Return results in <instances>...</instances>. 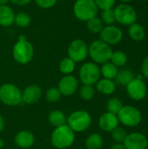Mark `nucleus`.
Instances as JSON below:
<instances>
[{
	"label": "nucleus",
	"mask_w": 148,
	"mask_h": 149,
	"mask_svg": "<svg viewBox=\"0 0 148 149\" xmlns=\"http://www.w3.org/2000/svg\"><path fill=\"white\" fill-rule=\"evenodd\" d=\"M12 56L15 61L20 65L29 64L34 56V48L24 36H20L13 45Z\"/></svg>",
	"instance_id": "1"
},
{
	"label": "nucleus",
	"mask_w": 148,
	"mask_h": 149,
	"mask_svg": "<svg viewBox=\"0 0 148 149\" xmlns=\"http://www.w3.org/2000/svg\"><path fill=\"white\" fill-rule=\"evenodd\" d=\"M75 141V133L65 124L55 127L51 135V145L57 149H67Z\"/></svg>",
	"instance_id": "2"
},
{
	"label": "nucleus",
	"mask_w": 148,
	"mask_h": 149,
	"mask_svg": "<svg viewBox=\"0 0 148 149\" xmlns=\"http://www.w3.org/2000/svg\"><path fill=\"white\" fill-rule=\"evenodd\" d=\"M113 52L111 45L100 39L94 40L88 46V56L97 65H103L109 62Z\"/></svg>",
	"instance_id": "3"
},
{
	"label": "nucleus",
	"mask_w": 148,
	"mask_h": 149,
	"mask_svg": "<svg viewBox=\"0 0 148 149\" xmlns=\"http://www.w3.org/2000/svg\"><path fill=\"white\" fill-rule=\"evenodd\" d=\"M92 120V116L87 111L77 110L68 116L66 125L74 133H82L90 127Z\"/></svg>",
	"instance_id": "4"
},
{
	"label": "nucleus",
	"mask_w": 148,
	"mask_h": 149,
	"mask_svg": "<svg viewBox=\"0 0 148 149\" xmlns=\"http://www.w3.org/2000/svg\"><path fill=\"white\" fill-rule=\"evenodd\" d=\"M99 9L94 0H77L73 5V13L81 22H87L96 17Z\"/></svg>",
	"instance_id": "5"
},
{
	"label": "nucleus",
	"mask_w": 148,
	"mask_h": 149,
	"mask_svg": "<svg viewBox=\"0 0 148 149\" xmlns=\"http://www.w3.org/2000/svg\"><path fill=\"white\" fill-rule=\"evenodd\" d=\"M0 101L9 107L19 106L22 101V91L11 83H5L0 86Z\"/></svg>",
	"instance_id": "6"
},
{
	"label": "nucleus",
	"mask_w": 148,
	"mask_h": 149,
	"mask_svg": "<svg viewBox=\"0 0 148 149\" xmlns=\"http://www.w3.org/2000/svg\"><path fill=\"white\" fill-rule=\"evenodd\" d=\"M120 123L127 127H135L141 123V112L133 106H123L120 111L117 113Z\"/></svg>",
	"instance_id": "7"
},
{
	"label": "nucleus",
	"mask_w": 148,
	"mask_h": 149,
	"mask_svg": "<svg viewBox=\"0 0 148 149\" xmlns=\"http://www.w3.org/2000/svg\"><path fill=\"white\" fill-rule=\"evenodd\" d=\"M79 79L83 85L94 86L100 79V67L94 62H86L79 69Z\"/></svg>",
	"instance_id": "8"
},
{
	"label": "nucleus",
	"mask_w": 148,
	"mask_h": 149,
	"mask_svg": "<svg viewBox=\"0 0 148 149\" xmlns=\"http://www.w3.org/2000/svg\"><path fill=\"white\" fill-rule=\"evenodd\" d=\"M116 22L122 25L129 26L137 20V11L135 9L127 3H121L113 9Z\"/></svg>",
	"instance_id": "9"
},
{
	"label": "nucleus",
	"mask_w": 148,
	"mask_h": 149,
	"mask_svg": "<svg viewBox=\"0 0 148 149\" xmlns=\"http://www.w3.org/2000/svg\"><path fill=\"white\" fill-rule=\"evenodd\" d=\"M68 58L72 59L75 63L83 62L88 57V45L79 38L72 40L67 48Z\"/></svg>",
	"instance_id": "10"
},
{
	"label": "nucleus",
	"mask_w": 148,
	"mask_h": 149,
	"mask_svg": "<svg viewBox=\"0 0 148 149\" xmlns=\"http://www.w3.org/2000/svg\"><path fill=\"white\" fill-rule=\"evenodd\" d=\"M126 91L131 100L140 101L147 96V87L143 79H139L135 77L126 86Z\"/></svg>",
	"instance_id": "11"
},
{
	"label": "nucleus",
	"mask_w": 148,
	"mask_h": 149,
	"mask_svg": "<svg viewBox=\"0 0 148 149\" xmlns=\"http://www.w3.org/2000/svg\"><path fill=\"white\" fill-rule=\"evenodd\" d=\"M100 40L109 45L119 44L123 38V31L116 25H106L99 33Z\"/></svg>",
	"instance_id": "12"
},
{
	"label": "nucleus",
	"mask_w": 148,
	"mask_h": 149,
	"mask_svg": "<svg viewBox=\"0 0 148 149\" xmlns=\"http://www.w3.org/2000/svg\"><path fill=\"white\" fill-rule=\"evenodd\" d=\"M123 145L126 149H147V137L140 132H133L127 134Z\"/></svg>",
	"instance_id": "13"
},
{
	"label": "nucleus",
	"mask_w": 148,
	"mask_h": 149,
	"mask_svg": "<svg viewBox=\"0 0 148 149\" xmlns=\"http://www.w3.org/2000/svg\"><path fill=\"white\" fill-rule=\"evenodd\" d=\"M58 88L61 93L62 96L69 97L76 93V92L78 91L79 81L77 78L72 74L64 75L58 82Z\"/></svg>",
	"instance_id": "14"
},
{
	"label": "nucleus",
	"mask_w": 148,
	"mask_h": 149,
	"mask_svg": "<svg viewBox=\"0 0 148 149\" xmlns=\"http://www.w3.org/2000/svg\"><path fill=\"white\" fill-rule=\"evenodd\" d=\"M43 94L42 89L38 85H31L22 92V101L28 105H32L39 101Z\"/></svg>",
	"instance_id": "15"
},
{
	"label": "nucleus",
	"mask_w": 148,
	"mask_h": 149,
	"mask_svg": "<svg viewBox=\"0 0 148 149\" xmlns=\"http://www.w3.org/2000/svg\"><path fill=\"white\" fill-rule=\"evenodd\" d=\"M120 121L117 114L106 112L102 113L99 119V128L106 133H111L113 129L119 127Z\"/></svg>",
	"instance_id": "16"
},
{
	"label": "nucleus",
	"mask_w": 148,
	"mask_h": 149,
	"mask_svg": "<svg viewBox=\"0 0 148 149\" xmlns=\"http://www.w3.org/2000/svg\"><path fill=\"white\" fill-rule=\"evenodd\" d=\"M14 142L20 149H26L33 146L35 142L34 134L27 130L18 132L14 138Z\"/></svg>",
	"instance_id": "17"
},
{
	"label": "nucleus",
	"mask_w": 148,
	"mask_h": 149,
	"mask_svg": "<svg viewBox=\"0 0 148 149\" xmlns=\"http://www.w3.org/2000/svg\"><path fill=\"white\" fill-rule=\"evenodd\" d=\"M15 12L13 9L6 5L0 6V25L3 27H10L14 24Z\"/></svg>",
	"instance_id": "18"
},
{
	"label": "nucleus",
	"mask_w": 148,
	"mask_h": 149,
	"mask_svg": "<svg viewBox=\"0 0 148 149\" xmlns=\"http://www.w3.org/2000/svg\"><path fill=\"white\" fill-rule=\"evenodd\" d=\"M96 90L104 95H112L116 91V83L113 79H100L96 84Z\"/></svg>",
	"instance_id": "19"
},
{
	"label": "nucleus",
	"mask_w": 148,
	"mask_h": 149,
	"mask_svg": "<svg viewBox=\"0 0 148 149\" xmlns=\"http://www.w3.org/2000/svg\"><path fill=\"white\" fill-rule=\"evenodd\" d=\"M66 120L67 118L65 114L60 110H53L48 114V121L54 127H58L65 125Z\"/></svg>",
	"instance_id": "20"
},
{
	"label": "nucleus",
	"mask_w": 148,
	"mask_h": 149,
	"mask_svg": "<svg viewBox=\"0 0 148 149\" xmlns=\"http://www.w3.org/2000/svg\"><path fill=\"white\" fill-rule=\"evenodd\" d=\"M128 34L133 41L140 42L146 37V31L140 24L133 23L128 27Z\"/></svg>",
	"instance_id": "21"
},
{
	"label": "nucleus",
	"mask_w": 148,
	"mask_h": 149,
	"mask_svg": "<svg viewBox=\"0 0 148 149\" xmlns=\"http://www.w3.org/2000/svg\"><path fill=\"white\" fill-rule=\"evenodd\" d=\"M134 78H135V75L131 69L123 68L121 70H119L117 76L115 78V83H117L120 86H126Z\"/></svg>",
	"instance_id": "22"
},
{
	"label": "nucleus",
	"mask_w": 148,
	"mask_h": 149,
	"mask_svg": "<svg viewBox=\"0 0 148 149\" xmlns=\"http://www.w3.org/2000/svg\"><path fill=\"white\" fill-rule=\"evenodd\" d=\"M118 72H119V68L110 61L101 65L100 73H101V76L105 79L114 80L117 76Z\"/></svg>",
	"instance_id": "23"
},
{
	"label": "nucleus",
	"mask_w": 148,
	"mask_h": 149,
	"mask_svg": "<svg viewBox=\"0 0 148 149\" xmlns=\"http://www.w3.org/2000/svg\"><path fill=\"white\" fill-rule=\"evenodd\" d=\"M103 138L98 133L91 134L85 140V145L86 149H101L103 147Z\"/></svg>",
	"instance_id": "24"
},
{
	"label": "nucleus",
	"mask_w": 148,
	"mask_h": 149,
	"mask_svg": "<svg viewBox=\"0 0 148 149\" xmlns=\"http://www.w3.org/2000/svg\"><path fill=\"white\" fill-rule=\"evenodd\" d=\"M110 62L119 67H123L127 63V55L123 51H114L112 53Z\"/></svg>",
	"instance_id": "25"
},
{
	"label": "nucleus",
	"mask_w": 148,
	"mask_h": 149,
	"mask_svg": "<svg viewBox=\"0 0 148 149\" xmlns=\"http://www.w3.org/2000/svg\"><path fill=\"white\" fill-rule=\"evenodd\" d=\"M75 67H76V63L68 57L63 58L59 63V71L64 75L72 74L74 72Z\"/></svg>",
	"instance_id": "26"
},
{
	"label": "nucleus",
	"mask_w": 148,
	"mask_h": 149,
	"mask_svg": "<svg viewBox=\"0 0 148 149\" xmlns=\"http://www.w3.org/2000/svg\"><path fill=\"white\" fill-rule=\"evenodd\" d=\"M31 16L24 11H20L15 15L14 24L19 28L28 27L31 24Z\"/></svg>",
	"instance_id": "27"
},
{
	"label": "nucleus",
	"mask_w": 148,
	"mask_h": 149,
	"mask_svg": "<svg viewBox=\"0 0 148 149\" xmlns=\"http://www.w3.org/2000/svg\"><path fill=\"white\" fill-rule=\"evenodd\" d=\"M86 26L90 32L94 34H99L102 29L104 28V24L100 17L96 16L86 22Z\"/></svg>",
	"instance_id": "28"
},
{
	"label": "nucleus",
	"mask_w": 148,
	"mask_h": 149,
	"mask_svg": "<svg viewBox=\"0 0 148 149\" xmlns=\"http://www.w3.org/2000/svg\"><path fill=\"white\" fill-rule=\"evenodd\" d=\"M123 106L124 105L120 99L117 97H113L108 100L106 103V109H107V112L117 114L120 111V109L123 107Z\"/></svg>",
	"instance_id": "29"
},
{
	"label": "nucleus",
	"mask_w": 148,
	"mask_h": 149,
	"mask_svg": "<svg viewBox=\"0 0 148 149\" xmlns=\"http://www.w3.org/2000/svg\"><path fill=\"white\" fill-rule=\"evenodd\" d=\"M79 96L83 100L88 101L91 100L95 95V88L93 86L89 85H82L79 90Z\"/></svg>",
	"instance_id": "30"
},
{
	"label": "nucleus",
	"mask_w": 148,
	"mask_h": 149,
	"mask_svg": "<svg viewBox=\"0 0 148 149\" xmlns=\"http://www.w3.org/2000/svg\"><path fill=\"white\" fill-rule=\"evenodd\" d=\"M127 132L126 131V129H124L121 127H117L115 129H113L111 132V136L112 139L114 141L115 143H122L125 141L126 136H127Z\"/></svg>",
	"instance_id": "31"
},
{
	"label": "nucleus",
	"mask_w": 148,
	"mask_h": 149,
	"mask_svg": "<svg viewBox=\"0 0 148 149\" xmlns=\"http://www.w3.org/2000/svg\"><path fill=\"white\" fill-rule=\"evenodd\" d=\"M61 97L62 94L58 87H51L45 93V99L50 103H56L59 101Z\"/></svg>",
	"instance_id": "32"
},
{
	"label": "nucleus",
	"mask_w": 148,
	"mask_h": 149,
	"mask_svg": "<svg viewBox=\"0 0 148 149\" xmlns=\"http://www.w3.org/2000/svg\"><path fill=\"white\" fill-rule=\"evenodd\" d=\"M100 19L102 20L103 24H106V25H113L116 22L113 9H108V10H102Z\"/></svg>",
	"instance_id": "33"
},
{
	"label": "nucleus",
	"mask_w": 148,
	"mask_h": 149,
	"mask_svg": "<svg viewBox=\"0 0 148 149\" xmlns=\"http://www.w3.org/2000/svg\"><path fill=\"white\" fill-rule=\"evenodd\" d=\"M99 10H104L108 9H113L116 0H94Z\"/></svg>",
	"instance_id": "34"
},
{
	"label": "nucleus",
	"mask_w": 148,
	"mask_h": 149,
	"mask_svg": "<svg viewBox=\"0 0 148 149\" xmlns=\"http://www.w3.org/2000/svg\"><path fill=\"white\" fill-rule=\"evenodd\" d=\"M58 0H34L36 4L41 9H50L53 7Z\"/></svg>",
	"instance_id": "35"
},
{
	"label": "nucleus",
	"mask_w": 148,
	"mask_h": 149,
	"mask_svg": "<svg viewBox=\"0 0 148 149\" xmlns=\"http://www.w3.org/2000/svg\"><path fill=\"white\" fill-rule=\"evenodd\" d=\"M140 71H141V75L148 79V56L143 59L140 66Z\"/></svg>",
	"instance_id": "36"
},
{
	"label": "nucleus",
	"mask_w": 148,
	"mask_h": 149,
	"mask_svg": "<svg viewBox=\"0 0 148 149\" xmlns=\"http://www.w3.org/2000/svg\"><path fill=\"white\" fill-rule=\"evenodd\" d=\"M13 4L17 5V6H24L29 4L31 1L33 0H10Z\"/></svg>",
	"instance_id": "37"
},
{
	"label": "nucleus",
	"mask_w": 148,
	"mask_h": 149,
	"mask_svg": "<svg viewBox=\"0 0 148 149\" xmlns=\"http://www.w3.org/2000/svg\"><path fill=\"white\" fill-rule=\"evenodd\" d=\"M110 149H126L122 143H114Z\"/></svg>",
	"instance_id": "38"
},
{
	"label": "nucleus",
	"mask_w": 148,
	"mask_h": 149,
	"mask_svg": "<svg viewBox=\"0 0 148 149\" xmlns=\"http://www.w3.org/2000/svg\"><path fill=\"white\" fill-rule=\"evenodd\" d=\"M4 120H3V116L0 114V133L1 132H3V128H4Z\"/></svg>",
	"instance_id": "39"
},
{
	"label": "nucleus",
	"mask_w": 148,
	"mask_h": 149,
	"mask_svg": "<svg viewBox=\"0 0 148 149\" xmlns=\"http://www.w3.org/2000/svg\"><path fill=\"white\" fill-rule=\"evenodd\" d=\"M9 2H10V0H0V6L6 5V4H8Z\"/></svg>",
	"instance_id": "40"
},
{
	"label": "nucleus",
	"mask_w": 148,
	"mask_h": 149,
	"mask_svg": "<svg viewBox=\"0 0 148 149\" xmlns=\"http://www.w3.org/2000/svg\"><path fill=\"white\" fill-rule=\"evenodd\" d=\"M4 146V141L2 138H0V149H2Z\"/></svg>",
	"instance_id": "41"
},
{
	"label": "nucleus",
	"mask_w": 148,
	"mask_h": 149,
	"mask_svg": "<svg viewBox=\"0 0 148 149\" xmlns=\"http://www.w3.org/2000/svg\"><path fill=\"white\" fill-rule=\"evenodd\" d=\"M119 1L122 2L123 3H130V2H132L133 0H119Z\"/></svg>",
	"instance_id": "42"
},
{
	"label": "nucleus",
	"mask_w": 148,
	"mask_h": 149,
	"mask_svg": "<svg viewBox=\"0 0 148 149\" xmlns=\"http://www.w3.org/2000/svg\"><path fill=\"white\" fill-rule=\"evenodd\" d=\"M143 1H146V2H148V0H143Z\"/></svg>",
	"instance_id": "43"
},
{
	"label": "nucleus",
	"mask_w": 148,
	"mask_h": 149,
	"mask_svg": "<svg viewBox=\"0 0 148 149\" xmlns=\"http://www.w3.org/2000/svg\"><path fill=\"white\" fill-rule=\"evenodd\" d=\"M147 121H148V119H147Z\"/></svg>",
	"instance_id": "44"
}]
</instances>
